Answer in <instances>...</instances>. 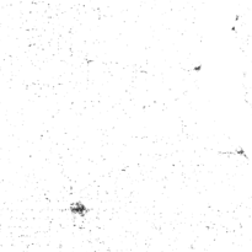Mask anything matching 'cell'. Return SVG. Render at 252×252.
Returning a JSON list of instances; mask_svg holds the SVG:
<instances>
[{
	"label": "cell",
	"instance_id": "1",
	"mask_svg": "<svg viewBox=\"0 0 252 252\" xmlns=\"http://www.w3.org/2000/svg\"><path fill=\"white\" fill-rule=\"evenodd\" d=\"M69 210L70 213L74 214V215H79V217H85L86 214L89 213V208L85 205L83 202H75L73 203L70 207H69Z\"/></svg>",
	"mask_w": 252,
	"mask_h": 252
}]
</instances>
